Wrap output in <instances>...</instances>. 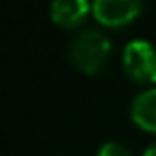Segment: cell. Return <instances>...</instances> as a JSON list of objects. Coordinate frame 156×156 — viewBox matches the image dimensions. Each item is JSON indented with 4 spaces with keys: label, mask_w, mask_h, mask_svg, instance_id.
Listing matches in <instances>:
<instances>
[{
    "label": "cell",
    "mask_w": 156,
    "mask_h": 156,
    "mask_svg": "<svg viewBox=\"0 0 156 156\" xmlns=\"http://www.w3.org/2000/svg\"><path fill=\"white\" fill-rule=\"evenodd\" d=\"M141 156H156V141H154L152 145H147V147H145V152H143Z\"/></svg>",
    "instance_id": "cell-7"
},
{
    "label": "cell",
    "mask_w": 156,
    "mask_h": 156,
    "mask_svg": "<svg viewBox=\"0 0 156 156\" xmlns=\"http://www.w3.org/2000/svg\"><path fill=\"white\" fill-rule=\"evenodd\" d=\"M96 156H133V154H130V150L124 143H120V141H107V143L101 145V150H98Z\"/></svg>",
    "instance_id": "cell-6"
},
{
    "label": "cell",
    "mask_w": 156,
    "mask_h": 156,
    "mask_svg": "<svg viewBox=\"0 0 156 156\" xmlns=\"http://www.w3.org/2000/svg\"><path fill=\"white\" fill-rule=\"evenodd\" d=\"M122 66L135 83H156V47L145 39H133L124 45Z\"/></svg>",
    "instance_id": "cell-2"
},
{
    "label": "cell",
    "mask_w": 156,
    "mask_h": 156,
    "mask_svg": "<svg viewBox=\"0 0 156 156\" xmlns=\"http://www.w3.org/2000/svg\"><path fill=\"white\" fill-rule=\"evenodd\" d=\"M92 11L90 0H51L49 17L60 28H77Z\"/></svg>",
    "instance_id": "cell-4"
},
{
    "label": "cell",
    "mask_w": 156,
    "mask_h": 156,
    "mask_svg": "<svg viewBox=\"0 0 156 156\" xmlns=\"http://www.w3.org/2000/svg\"><path fill=\"white\" fill-rule=\"evenodd\" d=\"M143 0H92L94 17L107 28L128 26L139 17Z\"/></svg>",
    "instance_id": "cell-3"
},
{
    "label": "cell",
    "mask_w": 156,
    "mask_h": 156,
    "mask_svg": "<svg viewBox=\"0 0 156 156\" xmlns=\"http://www.w3.org/2000/svg\"><path fill=\"white\" fill-rule=\"evenodd\" d=\"M130 118L141 130L156 135V86L145 88L133 98Z\"/></svg>",
    "instance_id": "cell-5"
},
{
    "label": "cell",
    "mask_w": 156,
    "mask_h": 156,
    "mask_svg": "<svg viewBox=\"0 0 156 156\" xmlns=\"http://www.w3.org/2000/svg\"><path fill=\"white\" fill-rule=\"evenodd\" d=\"M69 56L79 71L88 75H96L107 66L111 58V41L98 28H83L71 41Z\"/></svg>",
    "instance_id": "cell-1"
}]
</instances>
